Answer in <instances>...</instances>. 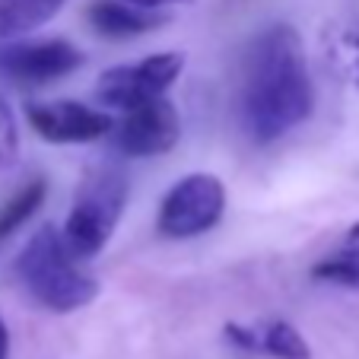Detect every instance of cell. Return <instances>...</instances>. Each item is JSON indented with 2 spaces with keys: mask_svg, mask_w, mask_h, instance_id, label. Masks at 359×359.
Instances as JSON below:
<instances>
[{
  "mask_svg": "<svg viewBox=\"0 0 359 359\" xmlns=\"http://www.w3.org/2000/svg\"><path fill=\"white\" fill-rule=\"evenodd\" d=\"M242 124L255 143H273L312 118L315 86L302 39L280 22L255 39L242 76Z\"/></svg>",
  "mask_w": 359,
  "mask_h": 359,
  "instance_id": "6da1fadb",
  "label": "cell"
},
{
  "mask_svg": "<svg viewBox=\"0 0 359 359\" xmlns=\"http://www.w3.org/2000/svg\"><path fill=\"white\" fill-rule=\"evenodd\" d=\"M16 277L35 302L57 315L86 309L99 296V283L76 267V255L70 251L64 229L51 223L32 232V238L22 245Z\"/></svg>",
  "mask_w": 359,
  "mask_h": 359,
  "instance_id": "7a4b0ae2",
  "label": "cell"
},
{
  "mask_svg": "<svg viewBox=\"0 0 359 359\" xmlns=\"http://www.w3.org/2000/svg\"><path fill=\"white\" fill-rule=\"evenodd\" d=\"M124 203H128V178L118 165H95L83 178L74 197V210L64 223V238L76 258H95L109 245L124 213Z\"/></svg>",
  "mask_w": 359,
  "mask_h": 359,
  "instance_id": "3957f363",
  "label": "cell"
},
{
  "mask_svg": "<svg viewBox=\"0 0 359 359\" xmlns=\"http://www.w3.org/2000/svg\"><path fill=\"white\" fill-rule=\"evenodd\" d=\"M226 188L210 172H191L169 188L159 203L156 232L163 238H194L223 219Z\"/></svg>",
  "mask_w": 359,
  "mask_h": 359,
  "instance_id": "277c9868",
  "label": "cell"
},
{
  "mask_svg": "<svg viewBox=\"0 0 359 359\" xmlns=\"http://www.w3.org/2000/svg\"><path fill=\"white\" fill-rule=\"evenodd\" d=\"M184 70V55L178 51H159L149 55L137 64H121L102 74L99 86H95V99L111 109H140L153 99H163L165 89L178 80Z\"/></svg>",
  "mask_w": 359,
  "mask_h": 359,
  "instance_id": "5b68a950",
  "label": "cell"
},
{
  "mask_svg": "<svg viewBox=\"0 0 359 359\" xmlns=\"http://www.w3.org/2000/svg\"><path fill=\"white\" fill-rule=\"evenodd\" d=\"M83 51L67 39L10 41L0 45V74L26 86H45L83 67Z\"/></svg>",
  "mask_w": 359,
  "mask_h": 359,
  "instance_id": "8992f818",
  "label": "cell"
},
{
  "mask_svg": "<svg viewBox=\"0 0 359 359\" xmlns=\"http://www.w3.org/2000/svg\"><path fill=\"white\" fill-rule=\"evenodd\" d=\"M182 137V118L169 99H153L140 109H130L128 118L111 130V143L118 153L130 159L163 156Z\"/></svg>",
  "mask_w": 359,
  "mask_h": 359,
  "instance_id": "52a82bcc",
  "label": "cell"
},
{
  "mask_svg": "<svg viewBox=\"0 0 359 359\" xmlns=\"http://www.w3.org/2000/svg\"><path fill=\"white\" fill-rule=\"evenodd\" d=\"M26 121L48 143H93L109 137L115 128L105 111L74 99L26 102Z\"/></svg>",
  "mask_w": 359,
  "mask_h": 359,
  "instance_id": "ba28073f",
  "label": "cell"
},
{
  "mask_svg": "<svg viewBox=\"0 0 359 359\" xmlns=\"http://www.w3.org/2000/svg\"><path fill=\"white\" fill-rule=\"evenodd\" d=\"M223 334L242 353H261V356H271V359H312V346L305 344L302 334L283 318L261 321L255 327L229 321L223 327Z\"/></svg>",
  "mask_w": 359,
  "mask_h": 359,
  "instance_id": "9c48e42d",
  "label": "cell"
},
{
  "mask_svg": "<svg viewBox=\"0 0 359 359\" xmlns=\"http://www.w3.org/2000/svg\"><path fill=\"white\" fill-rule=\"evenodd\" d=\"M86 20L99 35L124 41V39H137V35L153 32L156 26L165 22V16H159L156 10L128 4V0H93L86 7Z\"/></svg>",
  "mask_w": 359,
  "mask_h": 359,
  "instance_id": "30bf717a",
  "label": "cell"
},
{
  "mask_svg": "<svg viewBox=\"0 0 359 359\" xmlns=\"http://www.w3.org/2000/svg\"><path fill=\"white\" fill-rule=\"evenodd\" d=\"M64 0H0V39H20V35L41 29L61 13Z\"/></svg>",
  "mask_w": 359,
  "mask_h": 359,
  "instance_id": "8fae6325",
  "label": "cell"
},
{
  "mask_svg": "<svg viewBox=\"0 0 359 359\" xmlns=\"http://www.w3.org/2000/svg\"><path fill=\"white\" fill-rule=\"evenodd\" d=\"M325 48H327L331 67L359 93V20L340 22V26L327 29Z\"/></svg>",
  "mask_w": 359,
  "mask_h": 359,
  "instance_id": "7c38bea8",
  "label": "cell"
},
{
  "mask_svg": "<svg viewBox=\"0 0 359 359\" xmlns=\"http://www.w3.org/2000/svg\"><path fill=\"white\" fill-rule=\"evenodd\" d=\"M45 197H48V182L45 178H32V182L22 184L13 197H7L4 207H0V242H7V238L13 236L26 219H32L35 210L45 203Z\"/></svg>",
  "mask_w": 359,
  "mask_h": 359,
  "instance_id": "4fadbf2b",
  "label": "cell"
},
{
  "mask_svg": "<svg viewBox=\"0 0 359 359\" xmlns=\"http://www.w3.org/2000/svg\"><path fill=\"white\" fill-rule=\"evenodd\" d=\"M312 280L318 283H334V286H346V290H356L359 286V258L350 255L346 248H337L331 255H325L321 261L312 264Z\"/></svg>",
  "mask_w": 359,
  "mask_h": 359,
  "instance_id": "5bb4252c",
  "label": "cell"
},
{
  "mask_svg": "<svg viewBox=\"0 0 359 359\" xmlns=\"http://www.w3.org/2000/svg\"><path fill=\"white\" fill-rule=\"evenodd\" d=\"M20 156V130H16L13 109L0 95V172H7Z\"/></svg>",
  "mask_w": 359,
  "mask_h": 359,
  "instance_id": "9a60e30c",
  "label": "cell"
},
{
  "mask_svg": "<svg viewBox=\"0 0 359 359\" xmlns=\"http://www.w3.org/2000/svg\"><path fill=\"white\" fill-rule=\"evenodd\" d=\"M340 248H346L350 255H356V258H359V223H353L350 229H346V236H344V242H340Z\"/></svg>",
  "mask_w": 359,
  "mask_h": 359,
  "instance_id": "2e32d148",
  "label": "cell"
},
{
  "mask_svg": "<svg viewBox=\"0 0 359 359\" xmlns=\"http://www.w3.org/2000/svg\"><path fill=\"white\" fill-rule=\"evenodd\" d=\"M128 4H137V7L147 10H163V7H175V4H191V0H128Z\"/></svg>",
  "mask_w": 359,
  "mask_h": 359,
  "instance_id": "e0dca14e",
  "label": "cell"
},
{
  "mask_svg": "<svg viewBox=\"0 0 359 359\" xmlns=\"http://www.w3.org/2000/svg\"><path fill=\"white\" fill-rule=\"evenodd\" d=\"M0 359H10V327L0 315Z\"/></svg>",
  "mask_w": 359,
  "mask_h": 359,
  "instance_id": "ac0fdd59",
  "label": "cell"
}]
</instances>
